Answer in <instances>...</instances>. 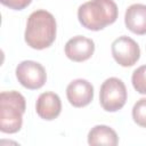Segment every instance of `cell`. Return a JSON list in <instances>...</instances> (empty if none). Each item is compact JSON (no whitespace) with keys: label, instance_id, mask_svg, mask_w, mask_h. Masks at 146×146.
<instances>
[{"label":"cell","instance_id":"1","mask_svg":"<svg viewBox=\"0 0 146 146\" xmlns=\"http://www.w3.org/2000/svg\"><path fill=\"white\" fill-rule=\"evenodd\" d=\"M56 33L57 24L54 15L44 9H38L27 18L24 39L32 49L43 50L54 43Z\"/></svg>","mask_w":146,"mask_h":146},{"label":"cell","instance_id":"2","mask_svg":"<svg viewBox=\"0 0 146 146\" xmlns=\"http://www.w3.org/2000/svg\"><path fill=\"white\" fill-rule=\"evenodd\" d=\"M119 16V9L113 0H89L78 9L80 24L90 31H100L113 24Z\"/></svg>","mask_w":146,"mask_h":146},{"label":"cell","instance_id":"3","mask_svg":"<svg viewBox=\"0 0 146 146\" xmlns=\"http://www.w3.org/2000/svg\"><path fill=\"white\" fill-rule=\"evenodd\" d=\"M26 110L24 96L16 91H2L0 94V131L16 133L23 125V115Z\"/></svg>","mask_w":146,"mask_h":146},{"label":"cell","instance_id":"4","mask_svg":"<svg viewBox=\"0 0 146 146\" xmlns=\"http://www.w3.org/2000/svg\"><path fill=\"white\" fill-rule=\"evenodd\" d=\"M128 92L124 82L115 76L106 79L99 90V103L106 112H117L127 102Z\"/></svg>","mask_w":146,"mask_h":146},{"label":"cell","instance_id":"5","mask_svg":"<svg viewBox=\"0 0 146 146\" xmlns=\"http://www.w3.org/2000/svg\"><path fill=\"white\" fill-rule=\"evenodd\" d=\"M18 82L29 90H38L42 88L47 81L46 68L38 62L23 60L15 70Z\"/></svg>","mask_w":146,"mask_h":146},{"label":"cell","instance_id":"6","mask_svg":"<svg viewBox=\"0 0 146 146\" xmlns=\"http://www.w3.org/2000/svg\"><path fill=\"white\" fill-rule=\"evenodd\" d=\"M111 51L114 60L123 67L133 66L140 58V48L138 43L127 35L116 38L112 42Z\"/></svg>","mask_w":146,"mask_h":146},{"label":"cell","instance_id":"7","mask_svg":"<svg viewBox=\"0 0 146 146\" xmlns=\"http://www.w3.org/2000/svg\"><path fill=\"white\" fill-rule=\"evenodd\" d=\"M66 97L73 107H84L94 99V87L84 79H75L66 88Z\"/></svg>","mask_w":146,"mask_h":146},{"label":"cell","instance_id":"8","mask_svg":"<svg viewBox=\"0 0 146 146\" xmlns=\"http://www.w3.org/2000/svg\"><path fill=\"white\" fill-rule=\"evenodd\" d=\"M95 52V42L83 35H75L65 43V55L68 59L81 63L88 60Z\"/></svg>","mask_w":146,"mask_h":146},{"label":"cell","instance_id":"9","mask_svg":"<svg viewBox=\"0 0 146 146\" xmlns=\"http://www.w3.org/2000/svg\"><path fill=\"white\" fill-rule=\"evenodd\" d=\"M35 112L42 120H55L62 112V102L59 96L51 91L40 94L35 103Z\"/></svg>","mask_w":146,"mask_h":146},{"label":"cell","instance_id":"10","mask_svg":"<svg viewBox=\"0 0 146 146\" xmlns=\"http://www.w3.org/2000/svg\"><path fill=\"white\" fill-rule=\"evenodd\" d=\"M124 24L135 34H146V5L133 3L129 6L124 14Z\"/></svg>","mask_w":146,"mask_h":146},{"label":"cell","instance_id":"11","mask_svg":"<svg viewBox=\"0 0 146 146\" xmlns=\"http://www.w3.org/2000/svg\"><path fill=\"white\" fill-rule=\"evenodd\" d=\"M88 144L89 145H106V146H116L119 144V137L115 130L105 124H98L91 128L88 133Z\"/></svg>","mask_w":146,"mask_h":146},{"label":"cell","instance_id":"12","mask_svg":"<svg viewBox=\"0 0 146 146\" xmlns=\"http://www.w3.org/2000/svg\"><path fill=\"white\" fill-rule=\"evenodd\" d=\"M131 82L137 92L146 95V65H141L133 71Z\"/></svg>","mask_w":146,"mask_h":146},{"label":"cell","instance_id":"13","mask_svg":"<svg viewBox=\"0 0 146 146\" xmlns=\"http://www.w3.org/2000/svg\"><path fill=\"white\" fill-rule=\"evenodd\" d=\"M132 119L139 127L146 128V98H140L135 103L132 107Z\"/></svg>","mask_w":146,"mask_h":146},{"label":"cell","instance_id":"14","mask_svg":"<svg viewBox=\"0 0 146 146\" xmlns=\"http://www.w3.org/2000/svg\"><path fill=\"white\" fill-rule=\"evenodd\" d=\"M0 2L13 10H23L30 6L32 0H0Z\"/></svg>","mask_w":146,"mask_h":146}]
</instances>
